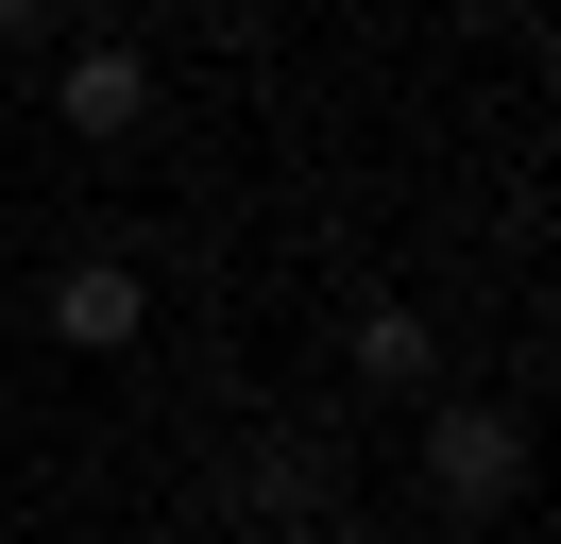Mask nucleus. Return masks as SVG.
Segmentation results:
<instances>
[{"label": "nucleus", "instance_id": "1", "mask_svg": "<svg viewBox=\"0 0 561 544\" xmlns=\"http://www.w3.org/2000/svg\"><path fill=\"white\" fill-rule=\"evenodd\" d=\"M425 476H443L459 510H511L527 494V426L511 408H425Z\"/></svg>", "mask_w": 561, "mask_h": 544}, {"label": "nucleus", "instance_id": "2", "mask_svg": "<svg viewBox=\"0 0 561 544\" xmlns=\"http://www.w3.org/2000/svg\"><path fill=\"white\" fill-rule=\"evenodd\" d=\"M137 324H153L137 256H69V272H51V340H69V358H119Z\"/></svg>", "mask_w": 561, "mask_h": 544}, {"label": "nucleus", "instance_id": "3", "mask_svg": "<svg viewBox=\"0 0 561 544\" xmlns=\"http://www.w3.org/2000/svg\"><path fill=\"white\" fill-rule=\"evenodd\" d=\"M51 120H69V136H137L153 120V52H119V34L69 52V68H51Z\"/></svg>", "mask_w": 561, "mask_h": 544}, {"label": "nucleus", "instance_id": "4", "mask_svg": "<svg viewBox=\"0 0 561 544\" xmlns=\"http://www.w3.org/2000/svg\"><path fill=\"white\" fill-rule=\"evenodd\" d=\"M357 374H375V392H425V374H443V340H425V306H375V324H357Z\"/></svg>", "mask_w": 561, "mask_h": 544}, {"label": "nucleus", "instance_id": "5", "mask_svg": "<svg viewBox=\"0 0 561 544\" xmlns=\"http://www.w3.org/2000/svg\"><path fill=\"white\" fill-rule=\"evenodd\" d=\"M35 18H51V0H0V52H18V34H35Z\"/></svg>", "mask_w": 561, "mask_h": 544}, {"label": "nucleus", "instance_id": "6", "mask_svg": "<svg viewBox=\"0 0 561 544\" xmlns=\"http://www.w3.org/2000/svg\"><path fill=\"white\" fill-rule=\"evenodd\" d=\"M103 544H137V528H103Z\"/></svg>", "mask_w": 561, "mask_h": 544}]
</instances>
